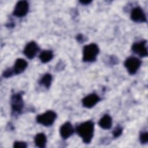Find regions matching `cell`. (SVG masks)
I'll return each instance as SVG.
<instances>
[{
	"label": "cell",
	"mask_w": 148,
	"mask_h": 148,
	"mask_svg": "<svg viewBox=\"0 0 148 148\" xmlns=\"http://www.w3.org/2000/svg\"><path fill=\"white\" fill-rule=\"evenodd\" d=\"M94 125L92 121H87L76 127L77 134L82 138L83 142L89 143L91 142L94 134Z\"/></svg>",
	"instance_id": "1"
},
{
	"label": "cell",
	"mask_w": 148,
	"mask_h": 148,
	"mask_svg": "<svg viewBox=\"0 0 148 148\" xmlns=\"http://www.w3.org/2000/svg\"><path fill=\"white\" fill-rule=\"evenodd\" d=\"M99 48L95 43L86 45L83 48V60L85 62H92L96 60L99 53Z\"/></svg>",
	"instance_id": "2"
},
{
	"label": "cell",
	"mask_w": 148,
	"mask_h": 148,
	"mask_svg": "<svg viewBox=\"0 0 148 148\" xmlns=\"http://www.w3.org/2000/svg\"><path fill=\"white\" fill-rule=\"evenodd\" d=\"M57 117L56 113L52 110H48L36 117V121L45 126H49L53 124Z\"/></svg>",
	"instance_id": "3"
},
{
	"label": "cell",
	"mask_w": 148,
	"mask_h": 148,
	"mask_svg": "<svg viewBox=\"0 0 148 148\" xmlns=\"http://www.w3.org/2000/svg\"><path fill=\"white\" fill-rule=\"evenodd\" d=\"M141 61L138 58L131 57L128 58L124 63V65L130 74H135L139 68Z\"/></svg>",
	"instance_id": "4"
},
{
	"label": "cell",
	"mask_w": 148,
	"mask_h": 148,
	"mask_svg": "<svg viewBox=\"0 0 148 148\" xmlns=\"http://www.w3.org/2000/svg\"><path fill=\"white\" fill-rule=\"evenodd\" d=\"M28 9L29 5L26 1H18L14 8L13 15L18 17H23L27 14L28 12Z\"/></svg>",
	"instance_id": "5"
},
{
	"label": "cell",
	"mask_w": 148,
	"mask_h": 148,
	"mask_svg": "<svg viewBox=\"0 0 148 148\" xmlns=\"http://www.w3.org/2000/svg\"><path fill=\"white\" fill-rule=\"evenodd\" d=\"M11 106L13 112L20 113L24 106V102L20 94H13L11 98Z\"/></svg>",
	"instance_id": "6"
},
{
	"label": "cell",
	"mask_w": 148,
	"mask_h": 148,
	"mask_svg": "<svg viewBox=\"0 0 148 148\" xmlns=\"http://www.w3.org/2000/svg\"><path fill=\"white\" fill-rule=\"evenodd\" d=\"M131 19L138 23H143L146 21V17L143 10L139 6L132 9L131 13Z\"/></svg>",
	"instance_id": "7"
},
{
	"label": "cell",
	"mask_w": 148,
	"mask_h": 148,
	"mask_svg": "<svg viewBox=\"0 0 148 148\" xmlns=\"http://www.w3.org/2000/svg\"><path fill=\"white\" fill-rule=\"evenodd\" d=\"M39 50L38 45L35 42H31L28 43L24 48V54L29 59L33 58Z\"/></svg>",
	"instance_id": "8"
},
{
	"label": "cell",
	"mask_w": 148,
	"mask_h": 148,
	"mask_svg": "<svg viewBox=\"0 0 148 148\" xmlns=\"http://www.w3.org/2000/svg\"><path fill=\"white\" fill-rule=\"evenodd\" d=\"M146 43V41L135 43L132 46V50L140 57H146L147 56V50Z\"/></svg>",
	"instance_id": "9"
},
{
	"label": "cell",
	"mask_w": 148,
	"mask_h": 148,
	"mask_svg": "<svg viewBox=\"0 0 148 148\" xmlns=\"http://www.w3.org/2000/svg\"><path fill=\"white\" fill-rule=\"evenodd\" d=\"M99 101L100 98L98 95L95 94H91L83 99L82 103L84 107L90 108L95 105Z\"/></svg>",
	"instance_id": "10"
},
{
	"label": "cell",
	"mask_w": 148,
	"mask_h": 148,
	"mask_svg": "<svg viewBox=\"0 0 148 148\" xmlns=\"http://www.w3.org/2000/svg\"><path fill=\"white\" fill-rule=\"evenodd\" d=\"M74 132V129L69 122H66L60 128V134L62 138L67 139L71 136Z\"/></svg>",
	"instance_id": "11"
},
{
	"label": "cell",
	"mask_w": 148,
	"mask_h": 148,
	"mask_svg": "<svg viewBox=\"0 0 148 148\" xmlns=\"http://www.w3.org/2000/svg\"><path fill=\"white\" fill-rule=\"evenodd\" d=\"M27 62L23 58H18L16 60L14 67L13 68V71L14 74H20L22 73L27 67Z\"/></svg>",
	"instance_id": "12"
},
{
	"label": "cell",
	"mask_w": 148,
	"mask_h": 148,
	"mask_svg": "<svg viewBox=\"0 0 148 148\" xmlns=\"http://www.w3.org/2000/svg\"><path fill=\"white\" fill-rule=\"evenodd\" d=\"M98 124L103 129L108 130L110 128L112 125V120L111 117L108 114L104 115L100 119Z\"/></svg>",
	"instance_id": "13"
},
{
	"label": "cell",
	"mask_w": 148,
	"mask_h": 148,
	"mask_svg": "<svg viewBox=\"0 0 148 148\" xmlns=\"http://www.w3.org/2000/svg\"><path fill=\"white\" fill-rule=\"evenodd\" d=\"M46 140V136L43 133L37 134L34 138L36 146L40 148H43L45 147Z\"/></svg>",
	"instance_id": "14"
},
{
	"label": "cell",
	"mask_w": 148,
	"mask_h": 148,
	"mask_svg": "<svg viewBox=\"0 0 148 148\" xmlns=\"http://www.w3.org/2000/svg\"><path fill=\"white\" fill-rule=\"evenodd\" d=\"M53 57V52L51 50H44L39 54V58L43 63H46L52 60Z\"/></svg>",
	"instance_id": "15"
},
{
	"label": "cell",
	"mask_w": 148,
	"mask_h": 148,
	"mask_svg": "<svg viewBox=\"0 0 148 148\" xmlns=\"http://www.w3.org/2000/svg\"><path fill=\"white\" fill-rule=\"evenodd\" d=\"M52 82V76L49 73H46L40 80L39 83L46 88H49Z\"/></svg>",
	"instance_id": "16"
},
{
	"label": "cell",
	"mask_w": 148,
	"mask_h": 148,
	"mask_svg": "<svg viewBox=\"0 0 148 148\" xmlns=\"http://www.w3.org/2000/svg\"><path fill=\"white\" fill-rule=\"evenodd\" d=\"M123 132V128L121 126H117L113 131V135L114 138H117L121 135Z\"/></svg>",
	"instance_id": "17"
},
{
	"label": "cell",
	"mask_w": 148,
	"mask_h": 148,
	"mask_svg": "<svg viewBox=\"0 0 148 148\" xmlns=\"http://www.w3.org/2000/svg\"><path fill=\"white\" fill-rule=\"evenodd\" d=\"M140 141L141 143H146L148 140V134L147 132H143L140 135Z\"/></svg>",
	"instance_id": "18"
},
{
	"label": "cell",
	"mask_w": 148,
	"mask_h": 148,
	"mask_svg": "<svg viewBox=\"0 0 148 148\" xmlns=\"http://www.w3.org/2000/svg\"><path fill=\"white\" fill-rule=\"evenodd\" d=\"M27 143L24 142H18V141H17V142H15L14 143H13V147H17V148H25L27 147Z\"/></svg>",
	"instance_id": "19"
},
{
	"label": "cell",
	"mask_w": 148,
	"mask_h": 148,
	"mask_svg": "<svg viewBox=\"0 0 148 148\" xmlns=\"http://www.w3.org/2000/svg\"><path fill=\"white\" fill-rule=\"evenodd\" d=\"M13 74H14V72L12 69H8L3 72V76L5 77H9L12 76Z\"/></svg>",
	"instance_id": "20"
},
{
	"label": "cell",
	"mask_w": 148,
	"mask_h": 148,
	"mask_svg": "<svg viewBox=\"0 0 148 148\" xmlns=\"http://www.w3.org/2000/svg\"><path fill=\"white\" fill-rule=\"evenodd\" d=\"M82 4H88L91 2V1H80Z\"/></svg>",
	"instance_id": "21"
}]
</instances>
